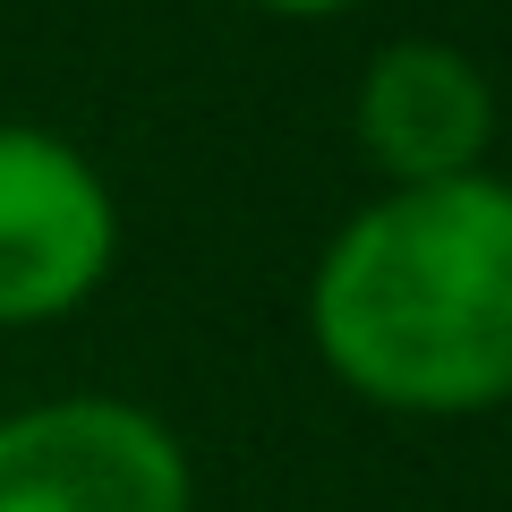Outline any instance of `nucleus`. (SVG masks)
I'll return each mask as SVG.
<instances>
[{"mask_svg":"<svg viewBox=\"0 0 512 512\" xmlns=\"http://www.w3.org/2000/svg\"><path fill=\"white\" fill-rule=\"evenodd\" d=\"M308 350L393 419H487L512 402V180L384 188L316 248Z\"/></svg>","mask_w":512,"mask_h":512,"instance_id":"obj_1","label":"nucleus"},{"mask_svg":"<svg viewBox=\"0 0 512 512\" xmlns=\"http://www.w3.org/2000/svg\"><path fill=\"white\" fill-rule=\"evenodd\" d=\"M504 120H512V77H504Z\"/></svg>","mask_w":512,"mask_h":512,"instance_id":"obj_6","label":"nucleus"},{"mask_svg":"<svg viewBox=\"0 0 512 512\" xmlns=\"http://www.w3.org/2000/svg\"><path fill=\"white\" fill-rule=\"evenodd\" d=\"M350 137L384 188L470 180L504 137V86L478 52L444 35H393L350 86Z\"/></svg>","mask_w":512,"mask_h":512,"instance_id":"obj_4","label":"nucleus"},{"mask_svg":"<svg viewBox=\"0 0 512 512\" xmlns=\"http://www.w3.org/2000/svg\"><path fill=\"white\" fill-rule=\"evenodd\" d=\"M0 512H197V470L146 402L52 393L0 410Z\"/></svg>","mask_w":512,"mask_h":512,"instance_id":"obj_3","label":"nucleus"},{"mask_svg":"<svg viewBox=\"0 0 512 512\" xmlns=\"http://www.w3.org/2000/svg\"><path fill=\"white\" fill-rule=\"evenodd\" d=\"M248 9H265V18H342L359 0H248Z\"/></svg>","mask_w":512,"mask_h":512,"instance_id":"obj_5","label":"nucleus"},{"mask_svg":"<svg viewBox=\"0 0 512 512\" xmlns=\"http://www.w3.org/2000/svg\"><path fill=\"white\" fill-rule=\"evenodd\" d=\"M120 265V197L60 128L0 120V333L77 316Z\"/></svg>","mask_w":512,"mask_h":512,"instance_id":"obj_2","label":"nucleus"}]
</instances>
